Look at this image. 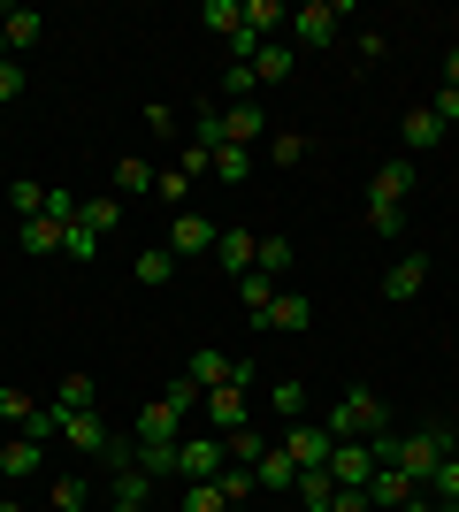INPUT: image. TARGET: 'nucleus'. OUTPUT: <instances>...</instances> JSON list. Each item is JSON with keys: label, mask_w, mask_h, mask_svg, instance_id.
Returning a JSON list of instances; mask_svg holds the SVG:
<instances>
[{"label": "nucleus", "mask_w": 459, "mask_h": 512, "mask_svg": "<svg viewBox=\"0 0 459 512\" xmlns=\"http://www.w3.org/2000/svg\"><path fill=\"white\" fill-rule=\"evenodd\" d=\"M77 222H85L92 237H108L115 222H123V199H77Z\"/></svg>", "instance_id": "7c9ffc66"}, {"label": "nucleus", "mask_w": 459, "mask_h": 512, "mask_svg": "<svg viewBox=\"0 0 459 512\" xmlns=\"http://www.w3.org/2000/svg\"><path fill=\"white\" fill-rule=\"evenodd\" d=\"M284 512H291V505H284Z\"/></svg>", "instance_id": "13d9d810"}, {"label": "nucleus", "mask_w": 459, "mask_h": 512, "mask_svg": "<svg viewBox=\"0 0 459 512\" xmlns=\"http://www.w3.org/2000/svg\"><path fill=\"white\" fill-rule=\"evenodd\" d=\"M268 161H276V169H299V161H306V153H314V146H306V138H299V130H268Z\"/></svg>", "instance_id": "c756f323"}, {"label": "nucleus", "mask_w": 459, "mask_h": 512, "mask_svg": "<svg viewBox=\"0 0 459 512\" xmlns=\"http://www.w3.org/2000/svg\"><path fill=\"white\" fill-rule=\"evenodd\" d=\"M215 222H207V214H199V207H184V214H176V222H169V253L176 260H199V253H215Z\"/></svg>", "instance_id": "0eeeda50"}, {"label": "nucleus", "mask_w": 459, "mask_h": 512, "mask_svg": "<svg viewBox=\"0 0 459 512\" xmlns=\"http://www.w3.org/2000/svg\"><path fill=\"white\" fill-rule=\"evenodd\" d=\"M421 283H429V260H421V253H398L391 268H383V299H391V306H406V299L421 291Z\"/></svg>", "instance_id": "9b49d317"}, {"label": "nucleus", "mask_w": 459, "mask_h": 512, "mask_svg": "<svg viewBox=\"0 0 459 512\" xmlns=\"http://www.w3.org/2000/svg\"><path fill=\"white\" fill-rule=\"evenodd\" d=\"M54 406L62 413H92L100 406V383H92V375H62V383H54Z\"/></svg>", "instance_id": "b1692460"}, {"label": "nucleus", "mask_w": 459, "mask_h": 512, "mask_svg": "<svg viewBox=\"0 0 459 512\" xmlns=\"http://www.w3.org/2000/svg\"><path fill=\"white\" fill-rule=\"evenodd\" d=\"M452 512H459V505H452Z\"/></svg>", "instance_id": "4d7b16f0"}, {"label": "nucleus", "mask_w": 459, "mask_h": 512, "mask_svg": "<svg viewBox=\"0 0 459 512\" xmlns=\"http://www.w3.org/2000/svg\"><path fill=\"white\" fill-rule=\"evenodd\" d=\"M337 39V0H306L291 8V46H329Z\"/></svg>", "instance_id": "1a4fd4ad"}, {"label": "nucleus", "mask_w": 459, "mask_h": 512, "mask_svg": "<svg viewBox=\"0 0 459 512\" xmlns=\"http://www.w3.org/2000/svg\"><path fill=\"white\" fill-rule=\"evenodd\" d=\"M253 482H261V497H291V482H299V459H291L284 444L261 451V467H253Z\"/></svg>", "instance_id": "f8f14e48"}, {"label": "nucleus", "mask_w": 459, "mask_h": 512, "mask_svg": "<svg viewBox=\"0 0 459 512\" xmlns=\"http://www.w3.org/2000/svg\"><path fill=\"white\" fill-rule=\"evenodd\" d=\"M0 512H31V505H16V497H0Z\"/></svg>", "instance_id": "603ef678"}, {"label": "nucleus", "mask_w": 459, "mask_h": 512, "mask_svg": "<svg viewBox=\"0 0 459 512\" xmlns=\"http://www.w3.org/2000/svg\"><path fill=\"white\" fill-rule=\"evenodd\" d=\"M222 467H230V444H222L215 428H207V436H184V444H176V482H215Z\"/></svg>", "instance_id": "20e7f679"}, {"label": "nucleus", "mask_w": 459, "mask_h": 512, "mask_svg": "<svg viewBox=\"0 0 459 512\" xmlns=\"http://www.w3.org/2000/svg\"><path fill=\"white\" fill-rule=\"evenodd\" d=\"M230 512H253V505H230Z\"/></svg>", "instance_id": "864d4df0"}, {"label": "nucleus", "mask_w": 459, "mask_h": 512, "mask_svg": "<svg viewBox=\"0 0 459 512\" xmlns=\"http://www.w3.org/2000/svg\"><path fill=\"white\" fill-rule=\"evenodd\" d=\"M406 199H414V161H383V169L368 176V230L398 237L406 230Z\"/></svg>", "instance_id": "f03ea898"}, {"label": "nucleus", "mask_w": 459, "mask_h": 512, "mask_svg": "<svg viewBox=\"0 0 459 512\" xmlns=\"http://www.w3.org/2000/svg\"><path fill=\"white\" fill-rule=\"evenodd\" d=\"M108 505H138V512H146V505H153V474L123 467V474H115V497H108Z\"/></svg>", "instance_id": "473e14b6"}, {"label": "nucleus", "mask_w": 459, "mask_h": 512, "mask_svg": "<svg viewBox=\"0 0 459 512\" xmlns=\"http://www.w3.org/2000/svg\"><path fill=\"white\" fill-rule=\"evenodd\" d=\"M199 23L230 39V31H238V23H245V0H207V8H199Z\"/></svg>", "instance_id": "e433bc0d"}, {"label": "nucleus", "mask_w": 459, "mask_h": 512, "mask_svg": "<svg viewBox=\"0 0 459 512\" xmlns=\"http://www.w3.org/2000/svg\"><path fill=\"white\" fill-rule=\"evenodd\" d=\"M215 123H222V146H268V115H261V100H230V107H215Z\"/></svg>", "instance_id": "39448f33"}, {"label": "nucleus", "mask_w": 459, "mask_h": 512, "mask_svg": "<svg viewBox=\"0 0 459 512\" xmlns=\"http://www.w3.org/2000/svg\"><path fill=\"white\" fill-rule=\"evenodd\" d=\"M62 253L69 260H92V253H100V237H92L85 222H69V230H62Z\"/></svg>", "instance_id": "c03bdc74"}, {"label": "nucleus", "mask_w": 459, "mask_h": 512, "mask_svg": "<svg viewBox=\"0 0 459 512\" xmlns=\"http://www.w3.org/2000/svg\"><path fill=\"white\" fill-rule=\"evenodd\" d=\"M8 207H16L23 222H31V214H46V192L31 184V176H16V184H8Z\"/></svg>", "instance_id": "79ce46f5"}, {"label": "nucleus", "mask_w": 459, "mask_h": 512, "mask_svg": "<svg viewBox=\"0 0 459 512\" xmlns=\"http://www.w3.org/2000/svg\"><path fill=\"white\" fill-rule=\"evenodd\" d=\"M39 467H46V444H31V436H8V444H0V474H8V482H31Z\"/></svg>", "instance_id": "2eb2a0df"}, {"label": "nucleus", "mask_w": 459, "mask_h": 512, "mask_svg": "<svg viewBox=\"0 0 459 512\" xmlns=\"http://www.w3.org/2000/svg\"><path fill=\"white\" fill-rule=\"evenodd\" d=\"M176 268H184V260H176V253H169V245H146V253H138V260H131V276H138V283H146V291H161V283H169V276H176Z\"/></svg>", "instance_id": "aec40b11"}, {"label": "nucleus", "mask_w": 459, "mask_h": 512, "mask_svg": "<svg viewBox=\"0 0 459 512\" xmlns=\"http://www.w3.org/2000/svg\"><path fill=\"white\" fill-rule=\"evenodd\" d=\"M199 413H207V428H215V436H238V428H253L245 421V390H207V398H199Z\"/></svg>", "instance_id": "9d476101"}, {"label": "nucleus", "mask_w": 459, "mask_h": 512, "mask_svg": "<svg viewBox=\"0 0 459 512\" xmlns=\"http://www.w3.org/2000/svg\"><path fill=\"white\" fill-rule=\"evenodd\" d=\"M253 169H261V161H253V146H215V176L230 184V192H238V184H253Z\"/></svg>", "instance_id": "4be33fe9"}, {"label": "nucleus", "mask_w": 459, "mask_h": 512, "mask_svg": "<svg viewBox=\"0 0 459 512\" xmlns=\"http://www.w3.org/2000/svg\"><path fill=\"white\" fill-rule=\"evenodd\" d=\"M85 482H77V474H62V482H54V490H46V505H54V512H85Z\"/></svg>", "instance_id": "a19ab883"}, {"label": "nucleus", "mask_w": 459, "mask_h": 512, "mask_svg": "<svg viewBox=\"0 0 459 512\" xmlns=\"http://www.w3.org/2000/svg\"><path fill=\"white\" fill-rule=\"evenodd\" d=\"M184 375H192L199 390H253V360H230V352H215V344H199L192 360H184Z\"/></svg>", "instance_id": "7ed1b4c3"}, {"label": "nucleus", "mask_w": 459, "mask_h": 512, "mask_svg": "<svg viewBox=\"0 0 459 512\" xmlns=\"http://www.w3.org/2000/svg\"><path fill=\"white\" fill-rule=\"evenodd\" d=\"M184 176H215V146H184V161H176Z\"/></svg>", "instance_id": "de8ad7c7"}, {"label": "nucleus", "mask_w": 459, "mask_h": 512, "mask_svg": "<svg viewBox=\"0 0 459 512\" xmlns=\"http://www.w3.org/2000/svg\"><path fill=\"white\" fill-rule=\"evenodd\" d=\"M268 413H276V421H306V383H276V390H268Z\"/></svg>", "instance_id": "72a5a7b5"}, {"label": "nucleus", "mask_w": 459, "mask_h": 512, "mask_svg": "<svg viewBox=\"0 0 459 512\" xmlns=\"http://www.w3.org/2000/svg\"><path fill=\"white\" fill-rule=\"evenodd\" d=\"M215 260L230 268V276H253V268H261V237H253V230H222L215 237Z\"/></svg>", "instance_id": "ddd939ff"}, {"label": "nucleus", "mask_w": 459, "mask_h": 512, "mask_svg": "<svg viewBox=\"0 0 459 512\" xmlns=\"http://www.w3.org/2000/svg\"><path fill=\"white\" fill-rule=\"evenodd\" d=\"M329 436L337 444H375V436H391V406H383V390H368V383H352L337 406H329Z\"/></svg>", "instance_id": "f257e3e1"}, {"label": "nucleus", "mask_w": 459, "mask_h": 512, "mask_svg": "<svg viewBox=\"0 0 459 512\" xmlns=\"http://www.w3.org/2000/svg\"><path fill=\"white\" fill-rule=\"evenodd\" d=\"M429 115H437V123H444V130H452V123H459V92H452V85H444V92H437V100H429Z\"/></svg>", "instance_id": "09e8293b"}, {"label": "nucleus", "mask_w": 459, "mask_h": 512, "mask_svg": "<svg viewBox=\"0 0 459 512\" xmlns=\"http://www.w3.org/2000/svg\"><path fill=\"white\" fill-rule=\"evenodd\" d=\"M276 291H284V283H276V276H261V268H253V276H238V306H245V321H268Z\"/></svg>", "instance_id": "a211bd4d"}, {"label": "nucleus", "mask_w": 459, "mask_h": 512, "mask_svg": "<svg viewBox=\"0 0 459 512\" xmlns=\"http://www.w3.org/2000/svg\"><path fill=\"white\" fill-rule=\"evenodd\" d=\"M23 253L54 260V253H62V222H46V214H31V222H23Z\"/></svg>", "instance_id": "c85d7f7f"}, {"label": "nucleus", "mask_w": 459, "mask_h": 512, "mask_svg": "<svg viewBox=\"0 0 459 512\" xmlns=\"http://www.w3.org/2000/svg\"><path fill=\"white\" fill-rule=\"evenodd\" d=\"M406 497H414V482H406V474H398V467H375V482H368V505L398 512V505H406Z\"/></svg>", "instance_id": "393cba45"}, {"label": "nucleus", "mask_w": 459, "mask_h": 512, "mask_svg": "<svg viewBox=\"0 0 459 512\" xmlns=\"http://www.w3.org/2000/svg\"><path fill=\"white\" fill-rule=\"evenodd\" d=\"M253 77H261V85H291V39H268L261 54H253Z\"/></svg>", "instance_id": "5701e85b"}, {"label": "nucleus", "mask_w": 459, "mask_h": 512, "mask_svg": "<svg viewBox=\"0 0 459 512\" xmlns=\"http://www.w3.org/2000/svg\"><path fill=\"white\" fill-rule=\"evenodd\" d=\"M23 92H31V85H23V62L8 54V62H0V107H8V100H23Z\"/></svg>", "instance_id": "a18cd8bd"}, {"label": "nucleus", "mask_w": 459, "mask_h": 512, "mask_svg": "<svg viewBox=\"0 0 459 512\" xmlns=\"http://www.w3.org/2000/svg\"><path fill=\"white\" fill-rule=\"evenodd\" d=\"M360 512H383V505H360Z\"/></svg>", "instance_id": "5fc2aeb1"}, {"label": "nucleus", "mask_w": 459, "mask_h": 512, "mask_svg": "<svg viewBox=\"0 0 459 512\" xmlns=\"http://www.w3.org/2000/svg\"><path fill=\"white\" fill-rule=\"evenodd\" d=\"M444 138V123L429 115V107H406V146H437Z\"/></svg>", "instance_id": "58836bf2"}, {"label": "nucleus", "mask_w": 459, "mask_h": 512, "mask_svg": "<svg viewBox=\"0 0 459 512\" xmlns=\"http://www.w3.org/2000/svg\"><path fill=\"white\" fill-rule=\"evenodd\" d=\"M222 444H230V467H261L268 436H261V428H238V436H222Z\"/></svg>", "instance_id": "c9c22d12"}, {"label": "nucleus", "mask_w": 459, "mask_h": 512, "mask_svg": "<svg viewBox=\"0 0 459 512\" xmlns=\"http://www.w3.org/2000/svg\"><path fill=\"white\" fill-rule=\"evenodd\" d=\"M153 512H176V505H153Z\"/></svg>", "instance_id": "6e6d98bb"}, {"label": "nucleus", "mask_w": 459, "mask_h": 512, "mask_svg": "<svg viewBox=\"0 0 459 512\" xmlns=\"http://www.w3.org/2000/svg\"><path fill=\"white\" fill-rule=\"evenodd\" d=\"M291 505H299V512H329V505H337V482H329V467H306L299 482H291Z\"/></svg>", "instance_id": "dca6fc26"}, {"label": "nucleus", "mask_w": 459, "mask_h": 512, "mask_svg": "<svg viewBox=\"0 0 459 512\" xmlns=\"http://www.w3.org/2000/svg\"><path fill=\"white\" fill-rule=\"evenodd\" d=\"M184 421H192V413L184 406H169V398H153V406H138V444H184Z\"/></svg>", "instance_id": "423d86ee"}, {"label": "nucleus", "mask_w": 459, "mask_h": 512, "mask_svg": "<svg viewBox=\"0 0 459 512\" xmlns=\"http://www.w3.org/2000/svg\"><path fill=\"white\" fill-rule=\"evenodd\" d=\"M62 444H77V451H92V459H100V451L115 444V428L100 421V413H62Z\"/></svg>", "instance_id": "4468645a"}, {"label": "nucleus", "mask_w": 459, "mask_h": 512, "mask_svg": "<svg viewBox=\"0 0 459 512\" xmlns=\"http://www.w3.org/2000/svg\"><path fill=\"white\" fill-rule=\"evenodd\" d=\"M261 276H291V237H261Z\"/></svg>", "instance_id": "ea45409f"}, {"label": "nucleus", "mask_w": 459, "mask_h": 512, "mask_svg": "<svg viewBox=\"0 0 459 512\" xmlns=\"http://www.w3.org/2000/svg\"><path fill=\"white\" fill-rule=\"evenodd\" d=\"M306 321H314V299H306V291H276V306H268L261 329H306Z\"/></svg>", "instance_id": "412c9836"}, {"label": "nucleus", "mask_w": 459, "mask_h": 512, "mask_svg": "<svg viewBox=\"0 0 459 512\" xmlns=\"http://www.w3.org/2000/svg\"><path fill=\"white\" fill-rule=\"evenodd\" d=\"M153 192L169 199V207H184V199H192V176L184 169H153Z\"/></svg>", "instance_id": "37998d69"}, {"label": "nucleus", "mask_w": 459, "mask_h": 512, "mask_svg": "<svg viewBox=\"0 0 459 512\" xmlns=\"http://www.w3.org/2000/svg\"><path fill=\"white\" fill-rule=\"evenodd\" d=\"M398 512H444V505H437V497H421V490H414V497H406Z\"/></svg>", "instance_id": "8fccbe9b"}, {"label": "nucleus", "mask_w": 459, "mask_h": 512, "mask_svg": "<svg viewBox=\"0 0 459 512\" xmlns=\"http://www.w3.org/2000/svg\"><path fill=\"white\" fill-rule=\"evenodd\" d=\"M0 31H8V54H23V46L46 39V16L39 8H0Z\"/></svg>", "instance_id": "f3484780"}, {"label": "nucleus", "mask_w": 459, "mask_h": 512, "mask_svg": "<svg viewBox=\"0 0 459 512\" xmlns=\"http://www.w3.org/2000/svg\"><path fill=\"white\" fill-rule=\"evenodd\" d=\"M39 406V398H31V390H0V421H16L23 428V413Z\"/></svg>", "instance_id": "49530a36"}, {"label": "nucleus", "mask_w": 459, "mask_h": 512, "mask_svg": "<svg viewBox=\"0 0 459 512\" xmlns=\"http://www.w3.org/2000/svg\"><path fill=\"white\" fill-rule=\"evenodd\" d=\"M444 85L459 92V46H452V54H444Z\"/></svg>", "instance_id": "3c124183"}, {"label": "nucleus", "mask_w": 459, "mask_h": 512, "mask_svg": "<svg viewBox=\"0 0 459 512\" xmlns=\"http://www.w3.org/2000/svg\"><path fill=\"white\" fill-rule=\"evenodd\" d=\"M138 192H153V169L138 153H123V161H115V199H138Z\"/></svg>", "instance_id": "2f4dec72"}, {"label": "nucleus", "mask_w": 459, "mask_h": 512, "mask_svg": "<svg viewBox=\"0 0 459 512\" xmlns=\"http://www.w3.org/2000/svg\"><path fill=\"white\" fill-rule=\"evenodd\" d=\"M215 490L230 497V505H253V497H261V482H253V467H222V474H215Z\"/></svg>", "instance_id": "f704fd0d"}, {"label": "nucleus", "mask_w": 459, "mask_h": 512, "mask_svg": "<svg viewBox=\"0 0 459 512\" xmlns=\"http://www.w3.org/2000/svg\"><path fill=\"white\" fill-rule=\"evenodd\" d=\"M176 512H230V497L215 482H176Z\"/></svg>", "instance_id": "cd10ccee"}, {"label": "nucleus", "mask_w": 459, "mask_h": 512, "mask_svg": "<svg viewBox=\"0 0 459 512\" xmlns=\"http://www.w3.org/2000/svg\"><path fill=\"white\" fill-rule=\"evenodd\" d=\"M421 497H437L444 512L459 505V451H444V459H437V474H429V482H421Z\"/></svg>", "instance_id": "bb28decb"}, {"label": "nucleus", "mask_w": 459, "mask_h": 512, "mask_svg": "<svg viewBox=\"0 0 459 512\" xmlns=\"http://www.w3.org/2000/svg\"><path fill=\"white\" fill-rule=\"evenodd\" d=\"M245 31L268 46L276 31H291V8H284V0H245Z\"/></svg>", "instance_id": "6ab92c4d"}, {"label": "nucleus", "mask_w": 459, "mask_h": 512, "mask_svg": "<svg viewBox=\"0 0 459 512\" xmlns=\"http://www.w3.org/2000/svg\"><path fill=\"white\" fill-rule=\"evenodd\" d=\"M131 444H138V436H131ZM131 467L153 474V482H176V444H138V451H131Z\"/></svg>", "instance_id": "a878e982"}, {"label": "nucleus", "mask_w": 459, "mask_h": 512, "mask_svg": "<svg viewBox=\"0 0 459 512\" xmlns=\"http://www.w3.org/2000/svg\"><path fill=\"white\" fill-rule=\"evenodd\" d=\"M284 451L299 459V474H306V467H329V451H337V436H329L322 421H291V428H284Z\"/></svg>", "instance_id": "6e6552de"}, {"label": "nucleus", "mask_w": 459, "mask_h": 512, "mask_svg": "<svg viewBox=\"0 0 459 512\" xmlns=\"http://www.w3.org/2000/svg\"><path fill=\"white\" fill-rule=\"evenodd\" d=\"M253 92H261L253 62H230V69H222V107H230V100H253Z\"/></svg>", "instance_id": "4c0bfd02"}]
</instances>
